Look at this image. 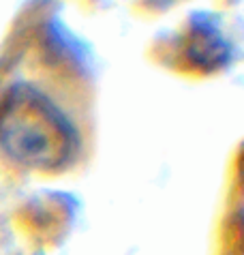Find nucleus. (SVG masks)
Returning a JSON list of instances; mask_svg holds the SVG:
<instances>
[{"instance_id":"obj_1","label":"nucleus","mask_w":244,"mask_h":255,"mask_svg":"<svg viewBox=\"0 0 244 255\" xmlns=\"http://www.w3.org/2000/svg\"><path fill=\"white\" fill-rule=\"evenodd\" d=\"M0 141L21 163L54 167L73 150V129L43 95L15 88L0 108Z\"/></svg>"}]
</instances>
